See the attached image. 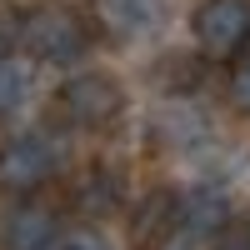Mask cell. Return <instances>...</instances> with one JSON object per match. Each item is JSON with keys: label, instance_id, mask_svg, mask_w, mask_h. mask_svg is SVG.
Instances as JSON below:
<instances>
[{"label": "cell", "instance_id": "cell-1", "mask_svg": "<svg viewBox=\"0 0 250 250\" xmlns=\"http://www.w3.org/2000/svg\"><path fill=\"white\" fill-rule=\"evenodd\" d=\"M15 40L30 60L45 65H70L90 50V25L85 15H75L70 5H30L15 20Z\"/></svg>", "mask_w": 250, "mask_h": 250}, {"label": "cell", "instance_id": "cell-2", "mask_svg": "<svg viewBox=\"0 0 250 250\" xmlns=\"http://www.w3.org/2000/svg\"><path fill=\"white\" fill-rule=\"evenodd\" d=\"M60 115L80 130H110V125L125 115V85L110 75V70H80L70 75L55 95Z\"/></svg>", "mask_w": 250, "mask_h": 250}, {"label": "cell", "instance_id": "cell-3", "mask_svg": "<svg viewBox=\"0 0 250 250\" xmlns=\"http://www.w3.org/2000/svg\"><path fill=\"white\" fill-rule=\"evenodd\" d=\"M190 35L205 60H235L250 45V0H200Z\"/></svg>", "mask_w": 250, "mask_h": 250}, {"label": "cell", "instance_id": "cell-4", "mask_svg": "<svg viewBox=\"0 0 250 250\" xmlns=\"http://www.w3.org/2000/svg\"><path fill=\"white\" fill-rule=\"evenodd\" d=\"M60 170V145L45 130H25L0 145V185L10 195H35L40 185H50Z\"/></svg>", "mask_w": 250, "mask_h": 250}, {"label": "cell", "instance_id": "cell-5", "mask_svg": "<svg viewBox=\"0 0 250 250\" xmlns=\"http://www.w3.org/2000/svg\"><path fill=\"white\" fill-rule=\"evenodd\" d=\"M230 225H235V200L215 180H195L170 200V230H185V235H195L205 245L220 240Z\"/></svg>", "mask_w": 250, "mask_h": 250}, {"label": "cell", "instance_id": "cell-6", "mask_svg": "<svg viewBox=\"0 0 250 250\" xmlns=\"http://www.w3.org/2000/svg\"><path fill=\"white\" fill-rule=\"evenodd\" d=\"M60 240V220L45 200H20L0 220V250H50Z\"/></svg>", "mask_w": 250, "mask_h": 250}, {"label": "cell", "instance_id": "cell-7", "mask_svg": "<svg viewBox=\"0 0 250 250\" xmlns=\"http://www.w3.org/2000/svg\"><path fill=\"white\" fill-rule=\"evenodd\" d=\"M200 135H205V120H200V110L185 95L160 100V110H155V140H165V145H195Z\"/></svg>", "mask_w": 250, "mask_h": 250}, {"label": "cell", "instance_id": "cell-8", "mask_svg": "<svg viewBox=\"0 0 250 250\" xmlns=\"http://www.w3.org/2000/svg\"><path fill=\"white\" fill-rule=\"evenodd\" d=\"M95 5H100V20L115 35H145V30L160 25L165 0H95Z\"/></svg>", "mask_w": 250, "mask_h": 250}, {"label": "cell", "instance_id": "cell-9", "mask_svg": "<svg viewBox=\"0 0 250 250\" xmlns=\"http://www.w3.org/2000/svg\"><path fill=\"white\" fill-rule=\"evenodd\" d=\"M115 205H120V180L105 175V170H90L85 185L75 190V210L85 215V220H100V215H110Z\"/></svg>", "mask_w": 250, "mask_h": 250}, {"label": "cell", "instance_id": "cell-10", "mask_svg": "<svg viewBox=\"0 0 250 250\" xmlns=\"http://www.w3.org/2000/svg\"><path fill=\"white\" fill-rule=\"evenodd\" d=\"M25 95H30V65L15 60V50H5L0 55V120L25 105Z\"/></svg>", "mask_w": 250, "mask_h": 250}, {"label": "cell", "instance_id": "cell-11", "mask_svg": "<svg viewBox=\"0 0 250 250\" xmlns=\"http://www.w3.org/2000/svg\"><path fill=\"white\" fill-rule=\"evenodd\" d=\"M50 250H115L105 230H95V225H75V230H60V240Z\"/></svg>", "mask_w": 250, "mask_h": 250}, {"label": "cell", "instance_id": "cell-12", "mask_svg": "<svg viewBox=\"0 0 250 250\" xmlns=\"http://www.w3.org/2000/svg\"><path fill=\"white\" fill-rule=\"evenodd\" d=\"M225 95H230V105H235L240 115H250V60L230 70V85H225Z\"/></svg>", "mask_w": 250, "mask_h": 250}, {"label": "cell", "instance_id": "cell-13", "mask_svg": "<svg viewBox=\"0 0 250 250\" xmlns=\"http://www.w3.org/2000/svg\"><path fill=\"white\" fill-rule=\"evenodd\" d=\"M160 250H205V240L185 235V230H170V235H165V245H160Z\"/></svg>", "mask_w": 250, "mask_h": 250}]
</instances>
